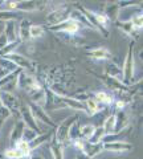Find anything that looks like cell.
Listing matches in <instances>:
<instances>
[{"mask_svg":"<svg viewBox=\"0 0 143 159\" xmlns=\"http://www.w3.org/2000/svg\"><path fill=\"white\" fill-rule=\"evenodd\" d=\"M12 116H11V111L8 110V109H6L4 106H2L0 105V122H6L8 118H11Z\"/></svg>","mask_w":143,"mask_h":159,"instance_id":"cell-37","label":"cell"},{"mask_svg":"<svg viewBox=\"0 0 143 159\" xmlns=\"http://www.w3.org/2000/svg\"><path fill=\"white\" fill-rule=\"evenodd\" d=\"M69 17H70L72 20H74V21H77L78 24H80L81 27H87V28H90V29H93L92 28V25L89 24V21L86 20V17L83 16V15L78 11L77 8H74V9H72L70 11V15H69Z\"/></svg>","mask_w":143,"mask_h":159,"instance_id":"cell-25","label":"cell"},{"mask_svg":"<svg viewBox=\"0 0 143 159\" xmlns=\"http://www.w3.org/2000/svg\"><path fill=\"white\" fill-rule=\"evenodd\" d=\"M0 105H2V102H0Z\"/></svg>","mask_w":143,"mask_h":159,"instance_id":"cell-45","label":"cell"},{"mask_svg":"<svg viewBox=\"0 0 143 159\" xmlns=\"http://www.w3.org/2000/svg\"><path fill=\"white\" fill-rule=\"evenodd\" d=\"M44 4L47 3H41V2H19V6H17V12L20 11L23 13H27V12H33V11H38V9H42Z\"/></svg>","mask_w":143,"mask_h":159,"instance_id":"cell-15","label":"cell"},{"mask_svg":"<svg viewBox=\"0 0 143 159\" xmlns=\"http://www.w3.org/2000/svg\"><path fill=\"white\" fill-rule=\"evenodd\" d=\"M24 130H25V125H24V122L21 119H17L16 122H15V125L11 130V134H9V141L12 143L17 142L19 139L23 138V134H24Z\"/></svg>","mask_w":143,"mask_h":159,"instance_id":"cell-17","label":"cell"},{"mask_svg":"<svg viewBox=\"0 0 143 159\" xmlns=\"http://www.w3.org/2000/svg\"><path fill=\"white\" fill-rule=\"evenodd\" d=\"M93 98L96 99V101L100 103V105L102 106H110L114 103V97H113V94L106 92V90H100V92H96L94 96H93Z\"/></svg>","mask_w":143,"mask_h":159,"instance_id":"cell-16","label":"cell"},{"mask_svg":"<svg viewBox=\"0 0 143 159\" xmlns=\"http://www.w3.org/2000/svg\"><path fill=\"white\" fill-rule=\"evenodd\" d=\"M70 11H72V9L69 8L68 6H64V7H60V8H57V9H53L52 12L48 13L47 21L51 24V27L57 25V24H60L62 21H65L66 19H69Z\"/></svg>","mask_w":143,"mask_h":159,"instance_id":"cell-6","label":"cell"},{"mask_svg":"<svg viewBox=\"0 0 143 159\" xmlns=\"http://www.w3.org/2000/svg\"><path fill=\"white\" fill-rule=\"evenodd\" d=\"M102 151H103L102 143H90V142L86 141L82 154H85L86 157H89L90 159H93L94 157H97L98 154H101Z\"/></svg>","mask_w":143,"mask_h":159,"instance_id":"cell-19","label":"cell"},{"mask_svg":"<svg viewBox=\"0 0 143 159\" xmlns=\"http://www.w3.org/2000/svg\"><path fill=\"white\" fill-rule=\"evenodd\" d=\"M4 157L7 159H25V157L23 155V152L19 151L16 147L7 148V150L4 151Z\"/></svg>","mask_w":143,"mask_h":159,"instance_id":"cell-31","label":"cell"},{"mask_svg":"<svg viewBox=\"0 0 143 159\" xmlns=\"http://www.w3.org/2000/svg\"><path fill=\"white\" fill-rule=\"evenodd\" d=\"M49 29H51L52 32H64V33H69V34H77L80 32L81 25L77 21H74V20H72L69 17L65 21L57 24V25L49 27Z\"/></svg>","mask_w":143,"mask_h":159,"instance_id":"cell-7","label":"cell"},{"mask_svg":"<svg viewBox=\"0 0 143 159\" xmlns=\"http://www.w3.org/2000/svg\"><path fill=\"white\" fill-rule=\"evenodd\" d=\"M96 131V126L92 125V123H86V125H82L80 126V138L85 139V141H89L93 134Z\"/></svg>","mask_w":143,"mask_h":159,"instance_id":"cell-27","label":"cell"},{"mask_svg":"<svg viewBox=\"0 0 143 159\" xmlns=\"http://www.w3.org/2000/svg\"><path fill=\"white\" fill-rule=\"evenodd\" d=\"M6 58H8L9 61H12L15 65H16L19 69H21L23 72H31L33 70V64L29 58H27L25 56H23V54L17 53V52H13L11 54H8L6 56Z\"/></svg>","mask_w":143,"mask_h":159,"instance_id":"cell-8","label":"cell"},{"mask_svg":"<svg viewBox=\"0 0 143 159\" xmlns=\"http://www.w3.org/2000/svg\"><path fill=\"white\" fill-rule=\"evenodd\" d=\"M17 66L6 57H0V80L17 70Z\"/></svg>","mask_w":143,"mask_h":159,"instance_id":"cell-14","label":"cell"},{"mask_svg":"<svg viewBox=\"0 0 143 159\" xmlns=\"http://www.w3.org/2000/svg\"><path fill=\"white\" fill-rule=\"evenodd\" d=\"M19 113H20V119L24 122V125H25L27 129H31V130H33L34 133H37V134H42L40 125H38L37 121L34 119V117L32 116L31 109H29L28 105H24V103H21Z\"/></svg>","mask_w":143,"mask_h":159,"instance_id":"cell-5","label":"cell"},{"mask_svg":"<svg viewBox=\"0 0 143 159\" xmlns=\"http://www.w3.org/2000/svg\"><path fill=\"white\" fill-rule=\"evenodd\" d=\"M3 125H4V123H3V122H0V130H2V126H3Z\"/></svg>","mask_w":143,"mask_h":159,"instance_id":"cell-44","label":"cell"},{"mask_svg":"<svg viewBox=\"0 0 143 159\" xmlns=\"http://www.w3.org/2000/svg\"><path fill=\"white\" fill-rule=\"evenodd\" d=\"M85 143H86L85 139L77 138V139H74V141H73V146H74V148H76L78 152H82V151H83V147H85Z\"/></svg>","mask_w":143,"mask_h":159,"instance_id":"cell-38","label":"cell"},{"mask_svg":"<svg viewBox=\"0 0 143 159\" xmlns=\"http://www.w3.org/2000/svg\"><path fill=\"white\" fill-rule=\"evenodd\" d=\"M127 126H129V116H127V113L125 110L118 111L115 114V130H114V133L121 131L123 129H126Z\"/></svg>","mask_w":143,"mask_h":159,"instance_id":"cell-20","label":"cell"},{"mask_svg":"<svg viewBox=\"0 0 143 159\" xmlns=\"http://www.w3.org/2000/svg\"><path fill=\"white\" fill-rule=\"evenodd\" d=\"M49 151H51L53 159H64V145L56 141L55 135L49 141Z\"/></svg>","mask_w":143,"mask_h":159,"instance_id":"cell-18","label":"cell"},{"mask_svg":"<svg viewBox=\"0 0 143 159\" xmlns=\"http://www.w3.org/2000/svg\"><path fill=\"white\" fill-rule=\"evenodd\" d=\"M118 25H119L118 28H119L122 32H125L126 34H129V36H131V34H134L136 32L135 29L132 28L130 21H125V23H119V21H118Z\"/></svg>","mask_w":143,"mask_h":159,"instance_id":"cell-35","label":"cell"},{"mask_svg":"<svg viewBox=\"0 0 143 159\" xmlns=\"http://www.w3.org/2000/svg\"><path fill=\"white\" fill-rule=\"evenodd\" d=\"M8 44V40H7V37H6V34L4 33H0V51L6 47Z\"/></svg>","mask_w":143,"mask_h":159,"instance_id":"cell-40","label":"cell"},{"mask_svg":"<svg viewBox=\"0 0 143 159\" xmlns=\"http://www.w3.org/2000/svg\"><path fill=\"white\" fill-rule=\"evenodd\" d=\"M3 33L6 34L8 43L19 41V23L17 21H7V23H4Z\"/></svg>","mask_w":143,"mask_h":159,"instance_id":"cell-10","label":"cell"},{"mask_svg":"<svg viewBox=\"0 0 143 159\" xmlns=\"http://www.w3.org/2000/svg\"><path fill=\"white\" fill-rule=\"evenodd\" d=\"M105 107V106H102V105H100L97 101L93 97H90V98H87L86 101H85V110L87 111V114L89 116H94V114H97V113H100L102 109Z\"/></svg>","mask_w":143,"mask_h":159,"instance_id":"cell-23","label":"cell"},{"mask_svg":"<svg viewBox=\"0 0 143 159\" xmlns=\"http://www.w3.org/2000/svg\"><path fill=\"white\" fill-rule=\"evenodd\" d=\"M102 82L107 86L109 90L114 92V93L115 92H118V93H125V92H127V89H129L127 86L123 85L121 81H118V80H115V78H111V77H107V76L102 77Z\"/></svg>","mask_w":143,"mask_h":159,"instance_id":"cell-13","label":"cell"},{"mask_svg":"<svg viewBox=\"0 0 143 159\" xmlns=\"http://www.w3.org/2000/svg\"><path fill=\"white\" fill-rule=\"evenodd\" d=\"M118 12H119V8H118V4L117 3H113V4H109V6L105 7V16L110 20V21H115L118 20Z\"/></svg>","mask_w":143,"mask_h":159,"instance_id":"cell-26","label":"cell"},{"mask_svg":"<svg viewBox=\"0 0 143 159\" xmlns=\"http://www.w3.org/2000/svg\"><path fill=\"white\" fill-rule=\"evenodd\" d=\"M103 137H105V131H103V129L102 127H96L94 134H93V137L89 139L87 142H90V143H101Z\"/></svg>","mask_w":143,"mask_h":159,"instance_id":"cell-33","label":"cell"},{"mask_svg":"<svg viewBox=\"0 0 143 159\" xmlns=\"http://www.w3.org/2000/svg\"><path fill=\"white\" fill-rule=\"evenodd\" d=\"M130 23H131V25H132V28H134L135 31H136V29H138V31H141L142 27H143V16H142V12L135 13L134 16L130 19Z\"/></svg>","mask_w":143,"mask_h":159,"instance_id":"cell-32","label":"cell"},{"mask_svg":"<svg viewBox=\"0 0 143 159\" xmlns=\"http://www.w3.org/2000/svg\"><path fill=\"white\" fill-rule=\"evenodd\" d=\"M103 151H109L113 154H123L132 150V145L126 141H115L109 143H102Z\"/></svg>","mask_w":143,"mask_h":159,"instance_id":"cell-9","label":"cell"},{"mask_svg":"<svg viewBox=\"0 0 143 159\" xmlns=\"http://www.w3.org/2000/svg\"><path fill=\"white\" fill-rule=\"evenodd\" d=\"M44 34H45V27L31 25V29H29V36H31V39H40Z\"/></svg>","mask_w":143,"mask_h":159,"instance_id":"cell-30","label":"cell"},{"mask_svg":"<svg viewBox=\"0 0 143 159\" xmlns=\"http://www.w3.org/2000/svg\"><path fill=\"white\" fill-rule=\"evenodd\" d=\"M76 159H90V158L86 157L85 154H82V152H78V154H77V157H76Z\"/></svg>","mask_w":143,"mask_h":159,"instance_id":"cell-41","label":"cell"},{"mask_svg":"<svg viewBox=\"0 0 143 159\" xmlns=\"http://www.w3.org/2000/svg\"><path fill=\"white\" fill-rule=\"evenodd\" d=\"M78 121V116L77 114H73V116H69L66 117L64 121L60 123V125H57L56 127V133L53 134L55 135V139L58 142V143H65L68 141V134H69V130H70L72 125L74 122Z\"/></svg>","mask_w":143,"mask_h":159,"instance_id":"cell-2","label":"cell"},{"mask_svg":"<svg viewBox=\"0 0 143 159\" xmlns=\"http://www.w3.org/2000/svg\"><path fill=\"white\" fill-rule=\"evenodd\" d=\"M101 127L103 129V131H105V135L114 133V130H115V114H110V116L105 119V122H103V125Z\"/></svg>","mask_w":143,"mask_h":159,"instance_id":"cell-28","label":"cell"},{"mask_svg":"<svg viewBox=\"0 0 143 159\" xmlns=\"http://www.w3.org/2000/svg\"><path fill=\"white\" fill-rule=\"evenodd\" d=\"M37 135H38L37 133H34L33 130H31V129H27V127H25V130H24V134H23V139H25L27 142H32Z\"/></svg>","mask_w":143,"mask_h":159,"instance_id":"cell-36","label":"cell"},{"mask_svg":"<svg viewBox=\"0 0 143 159\" xmlns=\"http://www.w3.org/2000/svg\"><path fill=\"white\" fill-rule=\"evenodd\" d=\"M106 76L115 78L118 81H122V69L118 65H115L114 62H109L106 66Z\"/></svg>","mask_w":143,"mask_h":159,"instance_id":"cell-24","label":"cell"},{"mask_svg":"<svg viewBox=\"0 0 143 159\" xmlns=\"http://www.w3.org/2000/svg\"><path fill=\"white\" fill-rule=\"evenodd\" d=\"M0 102H2V106H4L11 111V116H15V114H16L19 117V119H20V113H19V110H20L21 103L15 94L0 90Z\"/></svg>","mask_w":143,"mask_h":159,"instance_id":"cell-3","label":"cell"},{"mask_svg":"<svg viewBox=\"0 0 143 159\" xmlns=\"http://www.w3.org/2000/svg\"><path fill=\"white\" fill-rule=\"evenodd\" d=\"M13 145H15V147H16L19 151L23 152V155L25 157V158H28L32 154V150H31V147H29V142H27L25 139H23V138L19 139V141L15 142Z\"/></svg>","mask_w":143,"mask_h":159,"instance_id":"cell-29","label":"cell"},{"mask_svg":"<svg viewBox=\"0 0 143 159\" xmlns=\"http://www.w3.org/2000/svg\"><path fill=\"white\" fill-rule=\"evenodd\" d=\"M28 106H29V109H31L32 116L34 117V119L37 121L38 125H40V123L42 122L44 125H47V126H49V127H53V129L57 127V123L51 118V116L48 114V111L44 110L41 105H37V103H32V102H31Z\"/></svg>","mask_w":143,"mask_h":159,"instance_id":"cell-4","label":"cell"},{"mask_svg":"<svg viewBox=\"0 0 143 159\" xmlns=\"http://www.w3.org/2000/svg\"><path fill=\"white\" fill-rule=\"evenodd\" d=\"M24 15L21 12H16V11H0V21H17V20H21Z\"/></svg>","mask_w":143,"mask_h":159,"instance_id":"cell-22","label":"cell"},{"mask_svg":"<svg viewBox=\"0 0 143 159\" xmlns=\"http://www.w3.org/2000/svg\"><path fill=\"white\" fill-rule=\"evenodd\" d=\"M31 25V20H28L27 17H23L19 21V41L20 43H25L28 40H31V36H29Z\"/></svg>","mask_w":143,"mask_h":159,"instance_id":"cell-12","label":"cell"},{"mask_svg":"<svg viewBox=\"0 0 143 159\" xmlns=\"http://www.w3.org/2000/svg\"><path fill=\"white\" fill-rule=\"evenodd\" d=\"M134 47L135 43L131 41L127 53L125 56V61H123L122 68V84L127 88H130L132 84L135 82V58H134Z\"/></svg>","mask_w":143,"mask_h":159,"instance_id":"cell-1","label":"cell"},{"mask_svg":"<svg viewBox=\"0 0 143 159\" xmlns=\"http://www.w3.org/2000/svg\"><path fill=\"white\" fill-rule=\"evenodd\" d=\"M87 56L97 60V61H109L111 60L113 54L111 52L109 51L107 48H96V49H90V51H87Z\"/></svg>","mask_w":143,"mask_h":159,"instance_id":"cell-11","label":"cell"},{"mask_svg":"<svg viewBox=\"0 0 143 159\" xmlns=\"http://www.w3.org/2000/svg\"><path fill=\"white\" fill-rule=\"evenodd\" d=\"M27 159H45L42 155H29Z\"/></svg>","mask_w":143,"mask_h":159,"instance_id":"cell-42","label":"cell"},{"mask_svg":"<svg viewBox=\"0 0 143 159\" xmlns=\"http://www.w3.org/2000/svg\"><path fill=\"white\" fill-rule=\"evenodd\" d=\"M52 138V133H42V134H38V135L33 139L32 142H29V147H31V150H36L37 147H40L41 145L44 143H48L51 141Z\"/></svg>","mask_w":143,"mask_h":159,"instance_id":"cell-21","label":"cell"},{"mask_svg":"<svg viewBox=\"0 0 143 159\" xmlns=\"http://www.w3.org/2000/svg\"><path fill=\"white\" fill-rule=\"evenodd\" d=\"M113 105H114V107L118 111H122V110H125V107H126V101H122V99H119V101H114Z\"/></svg>","mask_w":143,"mask_h":159,"instance_id":"cell-39","label":"cell"},{"mask_svg":"<svg viewBox=\"0 0 143 159\" xmlns=\"http://www.w3.org/2000/svg\"><path fill=\"white\" fill-rule=\"evenodd\" d=\"M3 4L6 6V2H4V0H0V7H3Z\"/></svg>","mask_w":143,"mask_h":159,"instance_id":"cell-43","label":"cell"},{"mask_svg":"<svg viewBox=\"0 0 143 159\" xmlns=\"http://www.w3.org/2000/svg\"><path fill=\"white\" fill-rule=\"evenodd\" d=\"M77 138H80V125H78V121L73 123L70 130H69V134H68V139H70L72 142Z\"/></svg>","mask_w":143,"mask_h":159,"instance_id":"cell-34","label":"cell"}]
</instances>
